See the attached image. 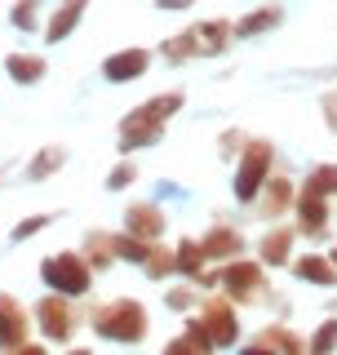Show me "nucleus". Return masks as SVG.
Returning a JSON list of instances; mask_svg holds the SVG:
<instances>
[{"instance_id":"f257e3e1","label":"nucleus","mask_w":337,"mask_h":355,"mask_svg":"<svg viewBox=\"0 0 337 355\" xmlns=\"http://www.w3.org/2000/svg\"><path fill=\"white\" fill-rule=\"evenodd\" d=\"M182 107V98L178 94H164V98H155V103L147 107H138L133 116L125 120V138H120V147L133 151V147H147V142H160V125H164V116H173V111Z\"/></svg>"},{"instance_id":"7ed1b4c3","label":"nucleus","mask_w":337,"mask_h":355,"mask_svg":"<svg viewBox=\"0 0 337 355\" xmlns=\"http://www.w3.org/2000/svg\"><path fill=\"white\" fill-rule=\"evenodd\" d=\"M44 284H53L58 293H85L89 288V262H80V253H58L40 266Z\"/></svg>"},{"instance_id":"473e14b6","label":"nucleus","mask_w":337,"mask_h":355,"mask_svg":"<svg viewBox=\"0 0 337 355\" xmlns=\"http://www.w3.org/2000/svg\"><path fill=\"white\" fill-rule=\"evenodd\" d=\"M240 355H275V351H271V347H262V342H253V347H249V351H240Z\"/></svg>"},{"instance_id":"a211bd4d","label":"nucleus","mask_w":337,"mask_h":355,"mask_svg":"<svg viewBox=\"0 0 337 355\" xmlns=\"http://www.w3.org/2000/svg\"><path fill=\"white\" fill-rule=\"evenodd\" d=\"M9 76L22 80V85H31V80H40V76H44V62L31 58V53H14V58H9Z\"/></svg>"},{"instance_id":"20e7f679","label":"nucleus","mask_w":337,"mask_h":355,"mask_svg":"<svg viewBox=\"0 0 337 355\" xmlns=\"http://www.w3.org/2000/svg\"><path fill=\"white\" fill-rule=\"evenodd\" d=\"M266 169H271V147H266V142H249L240 178H235V200H244V205L257 200V187L266 182Z\"/></svg>"},{"instance_id":"6ab92c4d","label":"nucleus","mask_w":337,"mask_h":355,"mask_svg":"<svg viewBox=\"0 0 337 355\" xmlns=\"http://www.w3.org/2000/svg\"><path fill=\"white\" fill-rule=\"evenodd\" d=\"M311 196H337V164H320L316 173H311V187H306Z\"/></svg>"},{"instance_id":"9b49d317","label":"nucleus","mask_w":337,"mask_h":355,"mask_svg":"<svg viewBox=\"0 0 337 355\" xmlns=\"http://www.w3.org/2000/svg\"><path fill=\"white\" fill-rule=\"evenodd\" d=\"M200 253L205 258H235L240 253V236H235L231 227H213L205 240H200Z\"/></svg>"},{"instance_id":"b1692460","label":"nucleus","mask_w":337,"mask_h":355,"mask_svg":"<svg viewBox=\"0 0 337 355\" xmlns=\"http://www.w3.org/2000/svg\"><path fill=\"white\" fill-rule=\"evenodd\" d=\"M191 53H196V40H191V36H173V40L164 44V58L168 62H182V58H191Z\"/></svg>"},{"instance_id":"72a5a7b5","label":"nucleus","mask_w":337,"mask_h":355,"mask_svg":"<svg viewBox=\"0 0 337 355\" xmlns=\"http://www.w3.org/2000/svg\"><path fill=\"white\" fill-rule=\"evenodd\" d=\"M18 355H44V351H40V347H22Z\"/></svg>"},{"instance_id":"bb28decb","label":"nucleus","mask_w":337,"mask_h":355,"mask_svg":"<svg viewBox=\"0 0 337 355\" xmlns=\"http://www.w3.org/2000/svg\"><path fill=\"white\" fill-rule=\"evenodd\" d=\"M133 173H138V169H133V164H120V169H111L107 187H111V191H120V187H129V182H133Z\"/></svg>"},{"instance_id":"f8f14e48","label":"nucleus","mask_w":337,"mask_h":355,"mask_svg":"<svg viewBox=\"0 0 337 355\" xmlns=\"http://www.w3.org/2000/svg\"><path fill=\"white\" fill-rule=\"evenodd\" d=\"M293 271L302 275V280H311V284H337L333 262H329V258H320V253H311V258H297V262H293Z\"/></svg>"},{"instance_id":"f03ea898","label":"nucleus","mask_w":337,"mask_h":355,"mask_svg":"<svg viewBox=\"0 0 337 355\" xmlns=\"http://www.w3.org/2000/svg\"><path fill=\"white\" fill-rule=\"evenodd\" d=\"M94 329L103 338H116V342H138L147 333V315H142V306L133 297H120V302H111L94 315Z\"/></svg>"},{"instance_id":"4468645a","label":"nucleus","mask_w":337,"mask_h":355,"mask_svg":"<svg viewBox=\"0 0 337 355\" xmlns=\"http://www.w3.org/2000/svg\"><path fill=\"white\" fill-rule=\"evenodd\" d=\"M227 22H205V27L191 31V40H196V53H218L222 44H227Z\"/></svg>"},{"instance_id":"aec40b11","label":"nucleus","mask_w":337,"mask_h":355,"mask_svg":"<svg viewBox=\"0 0 337 355\" xmlns=\"http://www.w3.org/2000/svg\"><path fill=\"white\" fill-rule=\"evenodd\" d=\"M333 347H337V320H324L316 329V338H311L306 355H333Z\"/></svg>"},{"instance_id":"f704fd0d","label":"nucleus","mask_w":337,"mask_h":355,"mask_svg":"<svg viewBox=\"0 0 337 355\" xmlns=\"http://www.w3.org/2000/svg\"><path fill=\"white\" fill-rule=\"evenodd\" d=\"M71 355H89V351H71Z\"/></svg>"},{"instance_id":"7c9ffc66","label":"nucleus","mask_w":337,"mask_h":355,"mask_svg":"<svg viewBox=\"0 0 337 355\" xmlns=\"http://www.w3.org/2000/svg\"><path fill=\"white\" fill-rule=\"evenodd\" d=\"M324 120H329V129L337 133V94H329V98H324Z\"/></svg>"},{"instance_id":"423d86ee","label":"nucleus","mask_w":337,"mask_h":355,"mask_svg":"<svg viewBox=\"0 0 337 355\" xmlns=\"http://www.w3.org/2000/svg\"><path fill=\"white\" fill-rule=\"evenodd\" d=\"M40 329H44V338H53V342H67L71 338V329H76V320H71V306L62 302V297H49V302H40Z\"/></svg>"},{"instance_id":"393cba45","label":"nucleus","mask_w":337,"mask_h":355,"mask_svg":"<svg viewBox=\"0 0 337 355\" xmlns=\"http://www.w3.org/2000/svg\"><path fill=\"white\" fill-rule=\"evenodd\" d=\"M89 258H94V266H107L111 262V236H89Z\"/></svg>"},{"instance_id":"ddd939ff","label":"nucleus","mask_w":337,"mask_h":355,"mask_svg":"<svg viewBox=\"0 0 337 355\" xmlns=\"http://www.w3.org/2000/svg\"><path fill=\"white\" fill-rule=\"evenodd\" d=\"M297 214H302V231L306 236H324V218H329V209H324V200L320 196H302V205H297Z\"/></svg>"},{"instance_id":"dca6fc26","label":"nucleus","mask_w":337,"mask_h":355,"mask_svg":"<svg viewBox=\"0 0 337 355\" xmlns=\"http://www.w3.org/2000/svg\"><path fill=\"white\" fill-rule=\"evenodd\" d=\"M288 196H293V182H284V178H275V182H271V191H266L262 200H257V209H262L266 218H275V214H284Z\"/></svg>"},{"instance_id":"412c9836","label":"nucleus","mask_w":337,"mask_h":355,"mask_svg":"<svg viewBox=\"0 0 337 355\" xmlns=\"http://www.w3.org/2000/svg\"><path fill=\"white\" fill-rule=\"evenodd\" d=\"M62 160H67V151H62V147H49V151H40L36 160H31V173H27V178H49V173L58 169Z\"/></svg>"},{"instance_id":"0eeeda50","label":"nucleus","mask_w":337,"mask_h":355,"mask_svg":"<svg viewBox=\"0 0 337 355\" xmlns=\"http://www.w3.org/2000/svg\"><path fill=\"white\" fill-rule=\"evenodd\" d=\"M147 62H151L147 49H125V53H111L103 71H107V80H138L147 71Z\"/></svg>"},{"instance_id":"cd10ccee","label":"nucleus","mask_w":337,"mask_h":355,"mask_svg":"<svg viewBox=\"0 0 337 355\" xmlns=\"http://www.w3.org/2000/svg\"><path fill=\"white\" fill-rule=\"evenodd\" d=\"M44 222H49V218H27V222H18V231H14V236H18V240H27V236H36Z\"/></svg>"},{"instance_id":"f3484780","label":"nucleus","mask_w":337,"mask_h":355,"mask_svg":"<svg viewBox=\"0 0 337 355\" xmlns=\"http://www.w3.org/2000/svg\"><path fill=\"white\" fill-rule=\"evenodd\" d=\"M80 18H85V5H62L58 14H53V22H49V40H67Z\"/></svg>"},{"instance_id":"5701e85b","label":"nucleus","mask_w":337,"mask_h":355,"mask_svg":"<svg viewBox=\"0 0 337 355\" xmlns=\"http://www.w3.org/2000/svg\"><path fill=\"white\" fill-rule=\"evenodd\" d=\"M200 262H205V253H200L196 240H187L182 249H178V258H173V266H182V271H200Z\"/></svg>"},{"instance_id":"a878e982","label":"nucleus","mask_w":337,"mask_h":355,"mask_svg":"<svg viewBox=\"0 0 337 355\" xmlns=\"http://www.w3.org/2000/svg\"><path fill=\"white\" fill-rule=\"evenodd\" d=\"M147 271H151V275H168V271H173V258H168V253H160V249H151Z\"/></svg>"},{"instance_id":"c85d7f7f","label":"nucleus","mask_w":337,"mask_h":355,"mask_svg":"<svg viewBox=\"0 0 337 355\" xmlns=\"http://www.w3.org/2000/svg\"><path fill=\"white\" fill-rule=\"evenodd\" d=\"M14 22L22 31H31V22H36V5H22V9H14Z\"/></svg>"},{"instance_id":"2f4dec72","label":"nucleus","mask_w":337,"mask_h":355,"mask_svg":"<svg viewBox=\"0 0 337 355\" xmlns=\"http://www.w3.org/2000/svg\"><path fill=\"white\" fill-rule=\"evenodd\" d=\"M164 355H200V351L191 347L187 338H178V342H168V351H164Z\"/></svg>"},{"instance_id":"6e6552de","label":"nucleus","mask_w":337,"mask_h":355,"mask_svg":"<svg viewBox=\"0 0 337 355\" xmlns=\"http://www.w3.org/2000/svg\"><path fill=\"white\" fill-rule=\"evenodd\" d=\"M160 231H164V214H160L155 205H133V209H129V236H133V240L151 244Z\"/></svg>"},{"instance_id":"39448f33","label":"nucleus","mask_w":337,"mask_h":355,"mask_svg":"<svg viewBox=\"0 0 337 355\" xmlns=\"http://www.w3.org/2000/svg\"><path fill=\"white\" fill-rule=\"evenodd\" d=\"M218 280L227 284L240 302H249V297L262 293V266H257V262H235V266H227V271L218 275ZM218 280H213V284H218Z\"/></svg>"},{"instance_id":"c756f323","label":"nucleus","mask_w":337,"mask_h":355,"mask_svg":"<svg viewBox=\"0 0 337 355\" xmlns=\"http://www.w3.org/2000/svg\"><path fill=\"white\" fill-rule=\"evenodd\" d=\"M168 306H173V311H187L191 306V288H173V293H168Z\"/></svg>"},{"instance_id":"2eb2a0df","label":"nucleus","mask_w":337,"mask_h":355,"mask_svg":"<svg viewBox=\"0 0 337 355\" xmlns=\"http://www.w3.org/2000/svg\"><path fill=\"white\" fill-rule=\"evenodd\" d=\"M288 244H293V227H279V231H271V236L262 240V262H271V266L288 262Z\"/></svg>"},{"instance_id":"4be33fe9","label":"nucleus","mask_w":337,"mask_h":355,"mask_svg":"<svg viewBox=\"0 0 337 355\" xmlns=\"http://www.w3.org/2000/svg\"><path fill=\"white\" fill-rule=\"evenodd\" d=\"M279 18H284V14H279V9H262V14H249V18L240 22V36H257V31H262V27H275Z\"/></svg>"},{"instance_id":"1a4fd4ad","label":"nucleus","mask_w":337,"mask_h":355,"mask_svg":"<svg viewBox=\"0 0 337 355\" xmlns=\"http://www.w3.org/2000/svg\"><path fill=\"white\" fill-rule=\"evenodd\" d=\"M27 338V315L18 311L14 297H0V347H18V342Z\"/></svg>"},{"instance_id":"9d476101","label":"nucleus","mask_w":337,"mask_h":355,"mask_svg":"<svg viewBox=\"0 0 337 355\" xmlns=\"http://www.w3.org/2000/svg\"><path fill=\"white\" fill-rule=\"evenodd\" d=\"M209 342L213 347H231L235 342V311L227 302H209Z\"/></svg>"}]
</instances>
